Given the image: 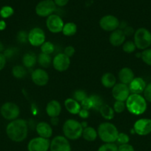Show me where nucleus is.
Wrapping results in <instances>:
<instances>
[{
    "label": "nucleus",
    "instance_id": "4c0bfd02",
    "mask_svg": "<svg viewBox=\"0 0 151 151\" xmlns=\"http://www.w3.org/2000/svg\"><path fill=\"white\" fill-rule=\"evenodd\" d=\"M126 109V104L124 103V102L121 101H115L114 103L113 106V110L114 111L116 112V113L120 114L122 113Z\"/></svg>",
    "mask_w": 151,
    "mask_h": 151
},
{
    "label": "nucleus",
    "instance_id": "ea45409f",
    "mask_svg": "<svg viewBox=\"0 0 151 151\" xmlns=\"http://www.w3.org/2000/svg\"><path fill=\"white\" fill-rule=\"evenodd\" d=\"M144 96L147 102L151 103V83L147 84L144 90Z\"/></svg>",
    "mask_w": 151,
    "mask_h": 151
},
{
    "label": "nucleus",
    "instance_id": "f257e3e1",
    "mask_svg": "<svg viewBox=\"0 0 151 151\" xmlns=\"http://www.w3.org/2000/svg\"><path fill=\"white\" fill-rule=\"evenodd\" d=\"M6 134L11 141L21 142L28 137V122L22 119H16L10 121L6 127Z\"/></svg>",
    "mask_w": 151,
    "mask_h": 151
},
{
    "label": "nucleus",
    "instance_id": "de8ad7c7",
    "mask_svg": "<svg viewBox=\"0 0 151 151\" xmlns=\"http://www.w3.org/2000/svg\"><path fill=\"white\" fill-rule=\"evenodd\" d=\"M124 33L125 34V35H133V32H134V30H133V28L131 27L127 26L124 29H122Z\"/></svg>",
    "mask_w": 151,
    "mask_h": 151
},
{
    "label": "nucleus",
    "instance_id": "a878e982",
    "mask_svg": "<svg viewBox=\"0 0 151 151\" xmlns=\"http://www.w3.org/2000/svg\"><path fill=\"white\" fill-rule=\"evenodd\" d=\"M99 112H100L101 115H102L104 119H107V120H110V119H113L115 111H114L113 109H112L108 105L104 104L101 107V109H99Z\"/></svg>",
    "mask_w": 151,
    "mask_h": 151
},
{
    "label": "nucleus",
    "instance_id": "4be33fe9",
    "mask_svg": "<svg viewBox=\"0 0 151 151\" xmlns=\"http://www.w3.org/2000/svg\"><path fill=\"white\" fill-rule=\"evenodd\" d=\"M65 107L66 110L72 114H78L81 109V105L73 98H68L65 100Z\"/></svg>",
    "mask_w": 151,
    "mask_h": 151
},
{
    "label": "nucleus",
    "instance_id": "a19ab883",
    "mask_svg": "<svg viewBox=\"0 0 151 151\" xmlns=\"http://www.w3.org/2000/svg\"><path fill=\"white\" fill-rule=\"evenodd\" d=\"M75 48L73 47H72V46H68V47H66L65 48L64 54L68 56V58H70L75 54Z\"/></svg>",
    "mask_w": 151,
    "mask_h": 151
},
{
    "label": "nucleus",
    "instance_id": "9b49d317",
    "mask_svg": "<svg viewBox=\"0 0 151 151\" xmlns=\"http://www.w3.org/2000/svg\"><path fill=\"white\" fill-rule=\"evenodd\" d=\"M130 94V91L127 85L119 83L113 87L112 95L116 101H126Z\"/></svg>",
    "mask_w": 151,
    "mask_h": 151
},
{
    "label": "nucleus",
    "instance_id": "ddd939ff",
    "mask_svg": "<svg viewBox=\"0 0 151 151\" xmlns=\"http://www.w3.org/2000/svg\"><path fill=\"white\" fill-rule=\"evenodd\" d=\"M46 26L48 30L53 33H58L62 31L64 22L58 15L52 14L47 17L46 20Z\"/></svg>",
    "mask_w": 151,
    "mask_h": 151
},
{
    "label": "nucleus",
    "instance_id": "20e7f679",
    "mask_svg": "<svg viewBox=\"0 0 151 151\" xmlns=\"http://www.w3.org/2000/svg\"><path fill=\"white\" fill-rule=\"evenodd\" d=\"M83 127L81 123L76 119H68L64 123L62 131L65 137L68 139L76 140L82 135Z\"/></svg>",
    "mask_w": 151,
    "mask_h": 151
},
{
    "label": "nucleus",
    "instance_id": "6ab92c4d",
    "mask_svg": "<svg viewBox=\"0 0 151 151\" xmlns=\"http://www.w3.org/2000/svg\"><path fill=\"white\" fill-rule=\"evenodd\" d=\"M36 131L38 137L49 139L53 134V129L50 124L45 122H40L37 124Z\"/></svg>",
    "mask_w": 151,
    "mask_h": 151
},
{
    "label": "nucleus",
    "instance_id": "79ce46f5",
    "mask_svg": "<svg viewBox=\"0 0 151 151\" xmlns=\"http://www.w3.org/2000/svg\"><path fill=\"white\" fill-rule=\"evenodd\" d=\"M118 151H135V149L133 145L128 143V144L120 145L118 147Z\"/></svg>",
    "mask_w": 151,
    "mask_h": 151
},
{
    "label": "nucleus",
    "instance_id": "7c9ffc66",
    "mask_svg": "<svg viewBox=\"0 0 151 151\" xmlns=\"http://www.w3.org/2000/svg\"><path fill=\"white\" fill-rule=\"evenodd\" d=\"M55 47L53 43L50 41H45L42 45L41 46V51L42 53L47 55H50L54 52Z\"/></svg>",
    "mask_w": 151,
    "mask_h": 151
},
{
    "label": "nucleus",
    "instance_id": "f8f14e48",
    "mask_svg": "<svg viewBox=\"0 0 151 151\" xmlns=\"http://www.w3.org/2000/svg\"><path fill=\"white\" fill-rule=\"evenodd\" d=\"M120 22L115 16L112 15L105 16L101 19L99 25L103 30L107 32H113L119 27Z\"/></svg>",
    "mask_w": 151,
    "mask_h": 151
},
{
    "label": "nucleus",
    "instance_id": "2f4dec72",
    "mask_svg": "<svg viewBox=\"0 0 151 151\" xmlns=\"http://www.w3.org/2000/svg\"><path fill=\"white\" fill-rule=\"evenodd\" d=\"M13 13H14V10H13V7L6 5L1 7L0 10V16L3 19H7V18L10 17L13 14Z\"/></svg>",
    "mask_w": 151,
    "mask_h": 151
},
{
    "label": "nucleus",
    "instance_id": "7ed1b4c3",
    "mask_svg": "<svg viewBox=\"0 0 151 151\" xmlns=\"http://www.w3.org/2000/svg\"><path fill=\"white\" fill-rule=\"evenodd\" d=\"M98 136L105 143H114L116 142L118 131L116 127L110 122H102L98 127Z\"/></svg>",
    "mask_w": 151,
    "mask_h": 151
},
{
    "label": "nucleus",
    "instance_id": "c9c22d12",
    "mask_svg": "<svg viewBox=\"0 0 151 151\" xmlns=\"http://www.w3.org/2000/svg\"><path fill=\"white\" fill-rule=\"evenodd\" d=\"M87 94H86L85 91H83V90H76V91L73 93V98L75 100H76L77 102H80V103H81V102H82L84 99L87 98Z\"/></svg>",
    "mask_w": 151,
    "mask_h": 151
},
{
    "label": "nucleus",
    "instance_id": "58836bf2",
    "mask_svg": "<svg viewBox=\"0 0 151 151\" xmlns=\"http://www.w3.org/2000/svg\"><path fill=\"white\" fill-rule=\"evenodd\" d=\"M80 105H81V108L82 109H85L87 111H89L90 109H93V102L90 97H87V98L84 99Z\"/></svg>",
    "mask_w": 151,
    "mask_h": 151
},
{
    "label": "nucleus",
    "instance_id": "4468645a",
    "mask_svg": "<svg viewBox=\"0 0 151 151\" xmlns=\"http://www.w3.org/2000/svg\"><path fill=\"white\" fill-rule=\"evenodd\" d=\"M133 131L139 136H147L151 134V119L147 118L138 119L133 125Z\"/></svg>",
    "mask_w": 151,
    "mask_h": 151
},
{
    "label": "nucleus",
    "instance_id": "39448f33",
    "mask_svg": "<svg viewBox=\"0 0 151 151\" xmlns=\"http://www.w3.org/2000/svg\"><path fill=\"white\" fill-rule=\"evenodd\" d=\"M134 44L136 48L144 50L151 45V32L144 27L139 28L134 32Z\"/></svg>",
    "mask_w": 151,
    "mask_h": 151
},
{
    "label": "nucleus",
    "instance_id": "8fccbe9b",
    "mask_svg": "<svg viewBox=\"0 0 151 151\" xmlns=\"http://www.w3.org/2000/svg\"><path fill=\"white\" fill-rule=\"evenodd\" d=\"M6 26H7V25H6V22H4V21H0V31H2L4 30V29H5Z\"/></svg>",
    "mask_w": 151,
    "mask_h": 151
},
{
    "label": "nucleus",
    "instance_id": "a18cd8bd",
    "mask_svg": "<svg viewBox=\"0 0 151 151\" xmlns=\"http://www.w3.org/2000/svg\"><path fill=\"white\" fill-rule=\"evenodd\" d=\"M6 62H7V58L3 53L0 52V71L4 69L6 65Z\"/></svg>",
    "mask_w": 151,
    "mask_h": 151
},
{
    "label": "nucleus",
    "instance_id": "bb28decb",
    "mask_svg": "<svg viewBox=\"0 0 151 151\" xmlns=\"http://www.w3.org/2000/svg\"><path fill=\"white\" fill-rule=\"evenodd\" d=\"M77 31V26L73 22H68L65 24L62 29V33L66 36H73Z\"/></svg>",
    "mask_w": 151,
    "mask_h": 151
},
{
    "label": "nucleus",
    "instance_id": "f704fd0d",
    "mask_svg": "<svg viewBox=\"0 0 151 151\" xmlns=\"http://www.w3.org/2000/svg\"><path fill=\"white\" fill-rule=\"evenodd\" d=\"M97 151H118V146L115 143H105L99 147Z\"/></svg>",
    "mask_w": 151,
    "mask_h": 151
},
{
    "label": "nucleus",
    "instance_id": "09e8293b",
    "mask_svg": "<svg viewBox=\"0 0 151 151\" xmlns=\"http://www.w3.org/2000/svg\"><path fill=\"white\" fill-rule=\"evenodd\" d=\"M68 1H69V0H54L56 5L59 6V7H63V6L66 5Z\"/></svg>",
    "mask_w": 151,
    "mask_h": 151
},
{
    "label": "nucleus",
    "instance_id": "412c9836",
    "mask_svg": "<svg viewBox=\"0 0 151 151\" xmlns=\"http://www.w3.org/2000/svg\"><path fill=\"white\" fill-rule=\"evenodd\" d=\"M118 78L121 83L128 86L135 78L134 72L130 68L124 67L122 68L118 72Z\"/></svg>",
    "mask_w": 151,
    "mask_h": 151
},
{
    "label": "nucleus",
    "instance_id": "f03ea898",
    "mask_svg": "<svg viewBox=\"0 0 151 151\" xmlns=\"http://www.w3.org/2000/svg\"><path fill=\"white\" fill-rule=\"evenodd\" d=\"M125 104L128 111L134 115L143 114L147 108L144 97L137 94H130L126 100Z\"/></svg>",
    "mask_w": 151,
    "mask_h": 151
},
{
    "label": "nucleus",
    "instance_id": "3c124183",
    "mask_svg": "<svg viewBox=\"0 0 151 151\" xmlns=\"http://www.w3.org/2000/svg\"><path fill=\"white\" fill-rule=\"evenodd\" d=\"M50 122H51L52 125H56L59 123V119H58V117H52L50 119Z\"/></svg>",
    "mask_w": 151,
    "mask_h": 151
},
{
    "label": "nucleus",
    "instance_id": "f3484780",
    "mask_svg": "<svg viewBox=\"0 0 151 151\" xmlns=\"http://www.w3.org/2000/svg\"><path fill=\"white\" fill-rule=\"evenodd\" d=\"M147 84L142 78H135L132 82L129 84V90L132 94H140L144 92Z\"/></svg>",
    "mask_w": 151,
    "mask_h": 151
},
{
    "label": "nucleus",
    "instance_id": "37998d69",
    "mask_svg": "<svg viewBox=\"0 0 151 151\" xmlns=\"http://www.w3.org/2000/svg\"><path fill=\"white\" fill-rule=\"evenodd\" d=\"M28 33H26L25 31H21V32H19L17 35V38L19 42L24 43L26 41H28Z\"/></svg>",
    "mask_w": 151,
    "mask_h": 151
},
{
    "label": "nucleus",
    "instance_id": "49530a36",
    "mask_svg": "<svg viewBox=\"0 0 151 151\" xmlns=\"http://www.w3.org/2000/svg\"><path fill=\"white\" fill-rule=\"evenodd\" d=\"M78 114V116H79L81 118H82V119H87V118H88L90 113H89V111L81 109Z\"/></svg>",
    "mask_w": 151,
    "mask_h": 151
},
{
    "label": "nucleus",
    "instance_id": "aec40b11",
    "mask_svg": "<svg viewBox=\"0 0 151 151\" xmlns=\"http://www.w3.org/2000/svg\"><path fill=\"white\" fill-rule=\"evenodd\" d=\"M61 111H62V106L57 100H53L47 104L46 113L50 118L59 116Z\"/></svg>",
    "mask_w": 151,
    "mask_h": 151
},
{
    "label": "nucleus",
    "instance_id": "423d86ee",
    "mask_svg": "<svg viewBox=\"0 0 151 151\" xmlns=\"http://www.w3.org/2000/svg\"><path fill=\"white\" fill-rule=\"evenodd\" d=\"M0 114L4 119L13 121L18 119L20 114V109L16 103L7 102L0 108Z\"/></svg>",
    "mask_w": 151,
    "mask_h": 151
},
{
    "label": "nucleus",
    "instance_id": "6e6552de",
    "mask_svg": "<svg viewBox=\"0 0 151 151\" xmlns=\"http://www.w3.org/2000/svg\"><path fill=\"white\" fill-rule=\"evenodd\" d=\"M56 10V4L53 0H43L36 7V13L41 17H48Z\"/></svg>",
    "mask_w": 151,
    "mask_h": 151
},
{
    "label": "nucleus",
    "instance_id": "dca6fc26",
    "mask_svg": "<svg viewBox=\"0 0 151 151\" xmlns=\"http://www.w3.org/2000/svg\"><path fill=\"white\" fill-rule=\"evenodd\" d=\"M32 81L37 86H44L48 83L49 75L45 70L41 69H36L31 75Z\"/></svg>",
    "mask_w": 151,
    "mask_h": 151
},
{
    "label": "nucleus",
    "instance_id": "473e14b6",
    "mask_svg": "<svg viewBox=\"0 0 151 151\" xmlns=\"http://www.w3.org/2000/svg\"><path fill=\"white\" fill-rule=\"evenodd\" d=\"M141 58L144 63L148 66H151V49H146L141 52Z\"/></svg>",
    "mask_w": 151,
    "mask_h": 151
},
{
    "label": "nucleus",
    "instance_id": "1a4fd4ad",
    "mask_svg": "<svg viewBox=\"0 0 151 151\" xmlns=\"http://www.w3.org/2000/svg\"><path fill=\"white\" fill-rule=\"evenodd\" d=\"M50 141L49 139L36 137L32 139L28 144V151H48L50 150Z\"/></svg>",
    "mask_w": 151,
    "mask_h": 151
},
{
    "label": "nucleus",
    "instance_id": "0eeeda50",
    "mask_svg": "<svg viewBox=\"0 0 151 151\" xmlns=\"http://www.w3.org/2000/svg\"><path fill=\"white\" fill-rule=\"evenodd\" d=\"M46 35L42 29L34 27L30 30L28 35V41L34 47H39L45 42Z\"/></svg>",
    "mask_w": 151,
    "mask_h": 151
},
{
    "label": "nucleus",
    "instance_id": "a211bd4d",
    "mask_svg": "<svg viewBox=\"0 0 151 151\" xmlns=\"http://www.w3.org/2000/svg\"><path fill=\"white\" fill-rule=\"evenodd\" d=\"M126 35L122 29H117L111 32L109 37V41L113 47H119L125 41Z\"/></svg>",
    "mask_w": 151,
    "mask_h": 151
},
{
    "label": "nucleus",
    "instance_id": "cd10ccee",
    "mask_svg": "<svg viewBox=\"0 0 151 151\" xmlns=\"http://www.w3.org/2000/svg\"><path fill=\"white\" fill-rule=\"evenodd\" d=\"M37 61L39 63L40 66H41L42 67L47 68L51 64L52 58L50 57V55H47L41 52L37 57Z\"/></svg>",
    "mask_w": 151,
    "mask_h": 151
},
{
    "label": "nucleus",
    "instance_id": "72a5a7b5",
    "mask_svg": "<svg viewBox=\"0 0 151 151\" xmlns=\"http://www.w3.org/2000/svg\"><path fill=\"white\" fill-rule=\"evenodd\" d=\"M122 50L126 53H132L136 50V47L134 42L132 41H127L122 44Z\"/></svg>",
    "mask_w": 151,
    "mask_h": 151
},
{
    "label": "nucleus",
    "instance_id": "5701e85b",
    "mask_svg": "<svg viewBox=\"0 0 151 151\" xmlns=\"http://www.w3.org/2000/svg\"><path fill=\"white\" fill-rule=\"evenodd\" d=\"M101 81H102V84L103 85V86L107 88H113L116 84L115 83L116 78L114 76L113 74L110 73V72H107V73L104 74L102 75Z\"/></svg>",
    "mask_w": 151,
    "mask_h": 151
},
{
    "label": "nucleus",
    "instance_id": "c756f323",
    "mask_svg": "<svg viewBox=\"0 0 151 151\" xmlns=\"http://www.w3.org/2000/svg\"><path fill=\"white\" fill-rule=\"evenodd\" d=\"M90 97L91 98L92 102H93V109L96 111H99L101 107L104 105L102 99L99 96L96 95V94L90 96Z\"/></svg>",
    "mask_w": 151,
    "mask_h": 151
},
{
    "label": "nucleus",
    "instance_id": "2eb2a0df",
    "mask_svg": "<svg viewBox=\"0 0 151 151\" xmlns=\"http://www.w3.org/2000/svg\"><path fill=\"white\" fill-rule=\"evenodd\" d=\"M53 66L58 72H65L68 70L70 65V59L64 53H59L53 59Z\"/></svg>",
    "mask_w": 151,
    "mask_h": 151
},
{
    "label": "nucleus",
    "instance_id": "b1692460",
    "mask_svg": "<svg viewBox=\"0 0 151 151\" xmlns=\"http://www.w3.org/2000/svg\"><path fill=\"white\" fill-rule=\"evenodd\" d=\"M37 61V57L34 53L27 52L22 58V63L26 68H32L35 66Z\"/></svg>",
    "mask_w": 151,
    "mask_h": 151
},
{
    "label": "nucleus",
    "instance_id": "c85d7f7f",
    "mask_svg": "<svg viewBox=\"0 0 151 151\" xmlns=\"http://www.w3.org/2000/svg\"><path fill=\"white\" fill-rule=\"evenodd\" d=\"M27 72L25 67L20 65H16L14 66L12 69V75L14 78H17V79H22V78H25Z\"/></svg>",
    "mask_w": 151,
    "mask_h": 151
},
{
    "label": "nucleus",
    "instance_id": "9d476101",
    "mask_svg": "<svg viewBox=\"0 0 151 151\" xmlns=\"http://www.w3.org/2000/svg\"><path fill=\"white\" fill-rule=\"evenodd\" d=\"M50 151H71L70 144L63 136H57L50 141Z\"/></svg>",
    "mask_w": 151,
    "mask_h": 151
},
{
    "label": "nucleus",
    "instance_id": "393cba45",
    "mask_svg": "<svg viewBox=\"0 0 151 151\" xmlns=\"http://www.w3.org/2000/svg\"><path fill=\"white\" fill-rule=\"evenodd\" d=\"M81 137L87 142H93L98 137V133L92 127H86L83 129Z\"/></svg>",
    "mask_w": 151,
    "mask_h": 151
},
{
    "label": "nucleus",
    "instance_id": "603ef678",
    "mask_svg": "<svg viewBox=\"0 0 151 151\" xmlns=\"http://www.w3.org/2000/svg\"><path fill=\"white\" fill-rule=\"evenodd\" d=\"M3 50H4V45H3L2 43L0 41V52H1Z\"/></svg>",
    "mask_w": 151,
    "mask_h": 151
},
{
    "label": "nucleus",
    "instance_id": "e433bc0d",
    "mask_svg": "<svg viewBox=\"0 0 151 151\" xmlns=\"http://www.w3.org/2000/svg\"><path fill=\"white\" fill-rule=\"evenodd\" d=\"M129 141H130V137L127 135V134L124 133H119L117 137V143L119 145H124V144H128Z\"/></svg>",
    "mask_w": 151,
    "mask_h": 151
},
{
    "label": "nucleus",
    "instance_id": "c03bdc74",
    "mask_svg": "<svg viewBox=\"0 0 151 151\" xmlns=\"http://www.w3.org/2000/svg\"><path fill=\"white\" fill-rule=\"evenodd\" d=\"M16 53V50L14 48H8L7 50H4V55L5 56V58L7 59L13 57L14 55V54Z\"/></svg>",
    "mask_w": 151,
    "mask_h": 151
}]
</instances>
